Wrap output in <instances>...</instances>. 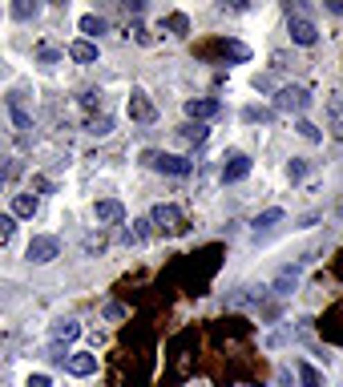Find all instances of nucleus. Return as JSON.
Masks as SVG:
<instances>
[{
	"mask_svg": "<svg viewBox=\"0 0 343 387\" xmlns=\"http://www.w3.org/2000/svg\"><path fill=\"white\" fill-rule=\"evenodd\" d=\"M141 158H146V165H154V170H161V174H170V178H186V174L194 170V161L178 158V154H158V150H146Z\"/></svg>",
	"mask_w": 343,
	"mask_h": 387,
	"instance_id": "1",
	"label": "nucleus"
},
{
	"mask_svg": "<svg viewBox=\"0 0 343 387\" xmlns=\"http://www.w3.org/2000/svg\"><path fill=\"white\" fill-rule=\"evenodd\" d=\"M150 222H154L161 234H182V230H186L182 210H178V206H170V202H158V206H154V210H150Z\"/></svg>",
	"mask_w": 343,
	"mask_h": 387,
	"instance_id": "2",
	"label": "nucleus"
},
{
	"mask_svg": "<svg viewBox=\"0 0 343 387\" xmlns=\"http://www.w3.org/2000/svg\"><path fill=\"white\" fill-rule=\"evenodd\" d=\"M307 105H311V93L303 85H283L274 93V109H283V114H303Z\"/></svg>",
	"mask_w": 343,
	"mask_h": 387,
	"instance_id": "3",
	"label": "nucleus"
},
{
	"mask_svg": "<svg viewBox=\"0 0 343 387\" xmlns=\"http://www.w3.org/2000/svg\"><path fill=\"white\" fill-rule=\"evenodd\" d=\"M57 254H61V242H57L53 234H37V238L28 242L24 258H28V262H37V267H45V262H53Z\"/></svg>",
	"mask_w": 343,
	"mask_h": 387,
	"instance_id": "4",
	"label": "nucleus"
},
{
	"mask_svg": "<svg viewBox=\"0 0 343 387\" xmlns=\"http://www.w3.org/2000/svg\"><path fill=\"white\" fill-rule=\"evenodd\" d=\"M218 114H222V105H218L214 97H190V101H186V117L198 121V125L210 121V117H218Z\"/></svg>",
	"mask_w": 343,
	"mask_h": 387,
	"instance_id": "5",
	"label": "nucleus"
},
{
	"mask_svg": "<svg viewBox=\"0 0 343 387\" xmlns=\"http://www.w3.org/2000/svg\"><path fill=\"white\" fill-rule=\"evenodd\" d=\"M287 33H291V41H295V45H315V41H319V28H315V24L307 21V17H291V24H287Z\"/></svg>",
	"mask_w": 343,
	"mask_h": 387,
	"instance_id": "6",
	"label": "nucleus"
},
{
	"mask_svg": "<svg viewBox=\"0 0 343 387\" xmlns=\"http://www.w3.org/2000/svg\"><path fill=\"white\" fill-rule=\"evenodd\" d=\"M247 174H251V158H247V154H230L227 161H222V182H243V178H247Z\"/></svg>",
	"mask_w": 343,
	"mask_h": 387,
	"instance_id": "7",
	"label": "nucleus"
},
{
	"mask_svg": "<svg viewBox=\"0 0 343 387\" xmlns=\"http://www.w3.org/2000/svg\"><path fill=\"white\" fill-rule=\"evenodd\" d=\"M65 371H69V375H77V379H85V375H93V371H97V355L73 351V355L65 359Z\"/></svg>",
	"mask_w": 343,
	"mask_h": 387,
	"instance_id": "8",
	"label": "nucleus"
},
{
	"mask_svg": "<svg viewBox=\"0 0 343 387\" xmlns=\"http://www.w3.org/2000/svg\"><path fill=\"white\" fill-rule=\"evenodd\" d=\"M130 117L146 125V121H154V117H158V109H154V101H150L146 93H130Z\"/></svg>",
	"mask_w": 343,
	"mask_h": 387,
	"instance_id": "9",
	"label": "nucleus"
},
{
	"mask_svg": "<svg viewBox=\"0 0 343 387\" xmlns=\"http://www.w3.org/2000/svg\"><path fill=\"white\" fill-rule=\"evenodd\" d=\"M93 214H97V222H121V218H125V206L114 202V198H105V202L93 206Z\"/></svg>",
	"mask_w": 343,
	"mask_h": 387,
	"instance_id": "10",
	"label": "nucleus"
},
{
	"mask_svg": "<svg viewBox=\"0 0 343 387\" xmlns=\"http://www.w3.org/2000/svg\"><path fill=\"white\" fill-rule=\"evenodd\" d=\"M69 57H73L77 65H93V61H97V45L81 37V41H73V45H69Z\"/></svg>",
	"mask_w": 343,
	"mask_h": 387,
	"instance_id": "11",
	"label": "nucleus"
},
{
	"mask_svg": "<svg viewBox=\"0 0 343 387\" xmlns=\"http://www.w3.org/2000/svg\"><path fill=\"white\" fill-rule=\"evenodd\" d=\"M77 335H81V323H73V319L53 323V343H73Z\"/></svg>",
	"mask_w": 343,
	"mask_h": 387,
	"instance_id": "12",
	"label": "nucleus"
},
{
	"mask_svg": "<svg viewBox=\"0 0 343 387\" xmlns=\"http://www.w3.org/2000/svg\"><path fill=\"white\" fill-rule=\"evenodd\" d=\"M295 287H299V267H287V271L274 278V295H283V298L291 295Z\"/></svg>",
	"mask_w": 343,
	"mask_h": 387,
	"instance_id": "13",
	"label": "nucleus"
},
{
	"mask_svg": "<svg viewBox=\"0 0 343 387\" xmlns=\"http://www.w3.org/2000/svg\"><path fill=\"white\" fill-rule=\"evenodd\" d=\"M37 214V194H17L12 198V218H33Z\"/></svg>",
	"mask_w": 343,
	"mask_h": 387,
	"instance_id": "14",
	"label": "nucleus"
},
{
	"mask_svg": "<svg viewBox=\"0 0 343 387\" xmlns=\"http://www.w3.org/2000/svg\"><path fill=\"white\" fill-rule=\"evenodd\" d=\"M8 114H12V121H17V129H33V117L24 114L21 93H12V97H8Z\"/></svg>",
	"mask_w": 343,
	"mask_h": 387,
	"instance_id": "15",
	"label": "nucleus"
},
{
	"mask_svg": "<svg viewBox=\"0 0 343 387\" xmlns=\"http://www.w3.org/2000/svg\"><path fill=\"white\" fill-rule=\"evenodd\" d=\"M271 117H274V109H267V105H247V109H243V121H247V125H267Z\"/></svg>",
	"mask_w": 343,
	"mask_h": 387,
	"instance_id": "16",
	"label": "nucleus"
},
{
	"mask_svg": "<svg viewBox=\"0 0 343 387\" xmlns=\"http://www.w3.org/2000/svg\"><path fill=\"white\" fill-rule=\"evenodd\" d=\"M150 234H154V222L141 218V222H134V230H125V242H150Z\"/></svg>",
	"mask_w": 343,
	"mask_h": 387,
	"instance_id": "17",
	"label": "nucleus"
},
{
	"mask_svg": "<svg viewBox=\"0 0 343 387\" xmlns=\"http://www.w3.org/2000/svg\"><path fill=\"white\" fill-rule=\"evenodd\" d=\"M178 134H182V141H186V145H202V141H206V125H198V121H190V125H182Z\"/></svg>",
	"mask_w": 343,
	"mask_h": 387,
	"instance_id": "18",
	"label": "nucleus"
},
{
	"mask_svg": "<svg viewBox=\"0 0 343 387\" xmlns=\"http://www.w3.org/2000/svg\"><path fill=\"white\" fill-rule=\"evenodd\" d=\"M37 12H41L37 0H17V4H12V17H17V21H33Z\"/></svg>",
	"mask_w": 343,
	"mask_h": 387,
	"instance_id": "19",
	"label": "nucleus"
},
{
	"mask_svg": "<svg viewBox=\"0 0 343 387\" xmlns=\"http://www.w3.org/2000/svg\"><path fill=\"white\" fill-rule=\"evenodd\" d=\"M81 33H85V41H89V37H101V33H105V21L85 12V17H81Z\"/></svg>",
	"mask_w": 343,
	"mask_h": 387,
	"instance_id": "20",
	"label": "nucleus"
},
{
	"mask_svg": "<svg viewBox=\"0 0 343 387\" xmlns=\"http://www.w3.org/2000/svg\"><path fill=\"white\" fill-rule=\"evenodd\" d=\"M166 28H170L174 37H190V21H186V12H170V17H166Z\"/></svg>",
	"mask_w": 343,
	"mask_h": 387,
	"instance_id": "21",
	"label": "nucleus"
},
{
	"mask_svg": "<svg viewBox=\"0 0 343 387\" xmlns=\"http://www.w3.org/2000/svg\"><path fill=\"white\" fill-rule=\"evenodd\" d=\"M85 129H89L93 137H105V134H114V117H89V125H85Z\"/></svg>",
	"mask_w": 343,
	"mask_h": 387,
	"instance_id": "22",
	"label": "nucleus"
},
{
	"mask_svg": "<svg viewBox=\"0 0 343 387\" xmlns=\"http://www.w3.org/2000/svg\"><path fill=\"white\" fill-rule=\"evenodd\" d=\"M274 222H283V210H279V206H271V210H263V214L254 218V230H271Z\"/></svg>",
	"mask_w": 343,
	"mask_h": 387,
	"instance_id": "23",
	"label": "nucleus"
},
{
	"mask_svg": "<svg viewBox=\"0 0 343 387\" xmlns=\"http://www.w3.org/2000/svg\"><path fill=\"white\" fill-rule=\"evenodd\" d=\"M299 384L303 387H323V375L311 363H299Z\"/></svg>",
	"mask_w": 343,
	"mask_h": 387,
	"instance_id": "24",
	"label": "nucleus"
},
{
	"mask_svg": "<svg viewBox=\"0 0 343 387\" xmlns=\"http://www.w3.org/2000/svg\"><path fill=\"white\" fill-rule=\"evenodd\" d=\"M307 170H311V165H307L303 158H291V165H287V178H291V182H303V178H307Z\"/></svg>",
	"mask_w": 343,
	"mask_h": 387,
	"instance_id": "25",
	"label": "nucleus"
},
{
	"mask_svg": "<svg viewBox=\"0 0 343 387\" xmlns=\"http://www.w3.org/2000/svg\"><path fill=\"white\" fill-rule=\"evenodd\" d=\"M17 174H21V165H17V161H0V186H8Z\"/></svg>",
	"mask_w": 343,
	"mask_h": 387,
	"instance_id": "26",
	"label": "nucleus"
},
{
	"mask_svg": "<svg viewBox=\"0 0 343 387\" xmlns=\"http://www.w3.org/2000/svg\"><path fill=\"white\" fill-rule=\"evenodd\" d=\"M12 230H17V218H12V214H0V242H8Z\"/></svg>",
	"mask_w": 343,
	"mask_h": 387,
	"instance_id": "27",
	"label": "nucleus"
},
{
	"mask_svg": "<svg viewBox=\"0 0 343 387\" xmlns=\"http://www.w3.org/2000/svg\"><path fill=\"white\" fill-rule=\"evenodd\" d=\"M295 129H299V134H303V137H307V141H323V134H319V125H311V121H299Z\"/></svg>",
	"mask_w": 343,
	"mask_h": 387,
	"instance_id": "28",
	"label": "nucleus"
},
{
	"mask_svg": "<svg viewBox=\"0 0 343 387\" xmlns=\"http://www.w3.org/2000/svg\"><path fill=\"white\" fill-rule=\"evenodd\" d=\"M81 105H85V109H101V93L85 89V93H81Z\"/></svg>",
	"mask_w": 343,
	"mask_h": 387,
	"instance_id": "29",
	"label": "nucleus"
},
{
	"mask_svg": "<svg viewBox=\"0 0 343 387\" xmlns=\"http://www.w3.org/2000/svg\"><path fill=\"white\" fill-rule=\"evenodd\" d=\"M37 61H41V65H57V61H61V53H57V48H41V53H37Z\"/></svg>",
	"mask_w": 343,
	"mask_h": 387,
	"instance_id": "30",
	"label": "nucleus"
},
{
	"mask_svg": "<svg viewBox=\"0 0 343 387\" xmlns=\"http://www.w3.org/2000/svg\"><path fill=\"white\" fill-rule=\"evenodd\" d=\"M222 53H227V57H234V61H247V57H251L243 45H222Z\"/></svg>",
	"mask_w": 343,
	"mask_h": 387,
	"instance_id": "31",
	"label": "nucleus"
},
{
	"mask_svg": "<svg viewBox=\"0 0 343 387\" xmlns=\"http://www.w3.org/2000/svg\"><path fill=\"white\" fill-rule=\"evenodd\" d=\"M331 125L343 134V105H340V101H331Z\"/></svg>",
	"mask_w": 343,
	"mask_h": 387,
	"instance_id": "32",
	"label": "nucleus"
},
{
	"mask_svg": "<svg viewBox=\"0 0 343 387\" xmlns=\"http://www.w3.org/2000/svg\"><path fill=\"white\" fill-rule=\"evenodd\" d=\"M24 387H53V379H49V375H28V384Z\"/></svg>",
	"mask_w": 343,
	"mask_h": 387,
	"instance_id": "33",
	"label": "nucleus"
},
{
	"mask_svg": "<svg viewBox=\"0 0 343 387\" xmlns=\"http://www.w3.org/2000/svg\"><path fill=\"white\" fill-rule=\"evenodd\" d=\"M33 190H41V194H49V190H53V182H49V178H33Z\"/></svg>",
	"mask_w": 343,
	"mask_h": 387,
	"instance_id": "34",
	"label": "nucleus"
}]
</instances>
